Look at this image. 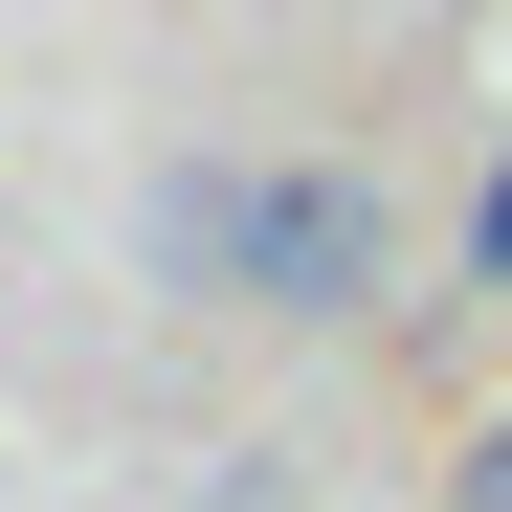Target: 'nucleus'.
Here are the masks:
<instances>
[{
  "label": "nucleus",
  "instance_id": "obj_2",
  "mask_svg": "<svg viewBox=\"0 0 512 512\" xmlns=\"http://www.w3.org/2000/svg\"><path fill=\"white\" fill-rule=\"evenodd\" d=\"M446 512H512V401H490L468 446H446Z\"/></svg>",
  "mask_w": 512,
  "mask_h": 512
},
{
  "label": "nucleus",
  "instance_id": "obj_3",
  "mask_svg": "<svg viewBox=\"0 0 512 512\" xmlns=\"http://www.w3.org/2000/svg\"><path fill=\"white\" fill-rule=\"evenodd\" d=\"M468 290H512V156L468 179Z\"/></svg>",
  "mask_w": 512,
  "mask_h": 512
},
{
  "label": "nucleus",
  "instance_id": "obj_1",
  "mask_svg": "<svg viewBox=\"0 0 512 512\" xmlns=\"http://www.w3.org/2000/svg\"><path fill=\"white\" fill-rule=\"evenodd\" d=\"M134 245H156V290L290 312V334H357L401 290V201L357 179V156H179V179L134 201Z\"/></svg>",
  "mask_w": 512,
  "mask_h": 512
}]
</instances>
